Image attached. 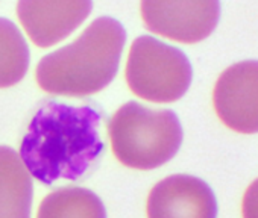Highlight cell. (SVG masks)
Listing matches in <instances>:
<instances>
[{"label": "cell", "instance_id": "obj_1", "mask_svg": "<svg viewBox=\"0 0 258 218\" xmlns=\"http://www.w3.org/2000/svg\"><path fill=\"white\" fill-rule=\"evenodd\" d=\"M100 122L90 104L43 103L20 144L19 155L29 174L43 185L84 177L105 150Z\"/></svg>", "mask_w": 258, "mask_h": 218}, {"label": "cell", "instance_id": "obj_2", "mask_svg": "<svg viewBox=\"0 0 258 218\" xmlns=\"http://www.w3.org/2000/svg\"><path fill=\"white\" fill-rule=\"evenodd\" d=\"M126 32L111 19H96L73 43L46 55L37 65L40 88L53 95L87 97L115 77Z\"/></svg>", "mask_w": 258, "mask_h": 218}, {"label": "cell", "instance_id": "obj_3", "mask_svg": "<svg viewBox=\"0 0 258 218\" xmlns=\"http://www.w3.org/2000/svg\"><path fill=\"white\" fill-rule=\"evenodd\" d=\"M108 137L120 164L146 171L175 158L182 144V128L176 114L169 109L127 101L108 122Z\"/></svg>", "mask_w": 258, "mask_h": 218}, {"label": "cell", "instance_id": "obj_4", "mask_svg": "<svg viewBox=\"0 0 258 218\" xmlns=\"http://www.w3.org/2000/svg\"><path fill=\"white\" fill-rule=\"evenodd\" d=\"M124 76L137 97L152 103H172L190 88L193 70L179 49L154 37H139L129 49Z\"/></svg>", "mask_w": 258, "mask_h": 218}, {"label": "cell", "instance_id": "obj_5", "mask_svg": "<svg viewBox=\"0 0 258 218\" xmlns=\"http://www.w3.org/2000/svg\"><path fill=\"white\" fill-rule=\"evenodd\" d=\"M145 26L172 41L196 44L216 29L220 17L219 0H142Z\"/></svg>", "mask_w": 258, "mask_h": 218}, {"label": "cell", "instance_id": "obj_6", "mask_svg": "<svg viewBox=\"0 0 258 218\" xmlns=\"http://www.w3.org/2000/svg\"><path fill=\"white\" fill-rule=\"evenodd\" d=\"M219 120L238 134H258V61H241L228 67L213 89Z\"/></svg>", "mask_w": 258, "mask_h": 218}, {"label": "cell", "instance_id": "obj_7", "mask_svg": "<svg viewBox=\"0 0 258 218\" xmlns=\"http://www.w3.org/2000/svg\"><path fill=\"white\" fill-rule=\"evenodd\" d=\"M91 8L93 0H19L17 16L32 43L47 49L78 29Z\"/></svg>", "mask_w": 258, "mask_h": 218}, {"label": "cell", "instance_id": "obj_8", "mask_svg": "<svg viewBox=\"0 0 258 218\" xmlns=\"http://www.w3.org/2000/svg\"><path fill=\"white\" fill-rule=\"evenodd\" d=\"M146 215L148 218H217V200L202 179L172 174L151 189Z\"/></svg>", "mask_w": 258, "mask_h": 218}, {"label": "cell", "instance_id": "obj_9", "mask_svg": "<svg viewBox=\"0 0 258 218\" xmlns=\"http://www.w3.org/2000/svg\"><path fill=\"white\" fill-rule=\"evenodd\" d=\"M32 197V176L20 155L0 146V218H31Z\"/></svg>", "mask_w": 258, "mask_h": 218}, {"label": "cell", "instance_id": "obj_10", "mask_svg": "<svg viewBox=\"0 0 258 218\" xmlns=\"http://www.w3.org/2000/svg\"><path fill=\"white\" fill-rule=\"evenodd\" d=\"M37 218H106V210L91 189L62 186L41 200Z\"/></svg>", "mask_w": 258, "mask_h": 218}, {"label": "cell", "instance_id": "obj_11", "mask_svg": "<svg viewBox=\"0 0 258 218\" xmlns=\"http://www.w3.org/2000/svg\"><path fill=\"white\" fill-rule=\"evenodd\" d=\"M29 47L19 28L0 19V88L17 85L29 68Z\"/></svg>", "mask_w": 258, "mask_h": 218}, {"label": "cell", "instance_id": "obj_12", "mask_svg": "<svg viewBox=\"0 0 258 218\" xmlns=\"http://www.w3.org/2000/svg\"><path fill=\"white\" fill-rule=\"evenodd\" d=\"M241 216L258 218V179H255L243 194L241 200Z\"/></svg>", "mask_w": 258, "mask_h": 218}]
</instances>
